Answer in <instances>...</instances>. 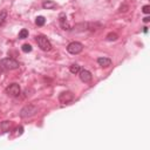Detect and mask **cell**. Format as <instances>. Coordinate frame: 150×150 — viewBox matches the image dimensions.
Listing matches in <instances>:
<instances>
[{"instance_id":"obj_1","label":"cell","mask_w":150,"mask_h":150,"mask_svg":"<svg viewBox=\"0 0 150 150\" xmlns=\"http://www.w3.org/2000/svg\"><path fill=\"white\" fill-rule=\"evenodd\" d=\"M0 68L5 70H13V69L19 68V62L12 57H6L0 61Z\"/></svg>"},{"instance_id":"obj_2","label":"cell","mask_w":150,"mask_h":150,"mask_svg":"<svg viewBox=\"0 0 150 150\" xmlns=\"http://www.w3.org/2000/svg\"><path fill=\"white\" fill-rule=\"evenodd\" d=\"M38 112V107L34 105V104H27L25 105L21 110H20V116L22 118H26V117H30L33 115H35Z\"/></svg>"},{"instance_id":"obj_3","label":"cell","mask_w":150,"mask_h":150,"mask_svg":"<svg viewBox=\"0 0 150 150\" xmlns=\"http://www.w3.org/2000/svg\"><path fill=\"white\" fill-rule=\"evenodd\" d=\"M36 42H38V46L40 47V49H42L43 52H48L52 49V43L45 35H38Z\"/></svg>"},{"instance_id":"obj_4","label":"cell","mask_w":150,"mask_h":150,"mask_svg":"<svg viewBox=\"0 0 150 150\" xmlns=\"http://www.w3.org/2000/svg\"><path fill=\"white\" fill-rule=\"evenodd\" d=\"M82 49H83V45H82L81 42H77V41L70 42V43L67 46V50H68V53L74 54V55H76V54L81 53V52H82Z\"/></svg>"},{"instance_id":"obj_5","label":"cell","mask_w":150,"mask_h":150,"mask_svg":"<svg viewBox=\"0 0 150 150\" xmlns=\"http://www.w3.org/2000/svg\"><path fill=\"white\" fill-rule=\"evenodd\" d=\"M20 91H21V89H20V86H19L18 83H12V84H9V86L6 88V94H7L8 96H11V97H16V96H19V95H20Z\"/></svg>"},{"instance_id":"obj_6","label":"cell","mask_w":150,"mask_h":150,"mask_svg":"<svg viewBox=\"0 0 150 150\" xmlns=\"http://www.w3.org/2000/svg\"><path fill=\"white\" fill-rule=\"evenodd\" d=\"M74 100V94L71 91H63L59 95V101L62 104H68Z\"/></svg>"},{"instance_id":"obj_7","label":"cell","mask_w":150,"mask_h":150,"mask_svg":"<svg viewBox=\"0 0 150 150\" xmlns=\"http://www.w3.org/2000/svg\"><path fill=\"white\" fill-rule=\"evenodd\" d=\"M79 74H80V80L82 81V82H84V83H88V82H90L91 81V73L89 71V70H87V69H82V70H80L79 71Z\"/></svg>"},{"instance_id":"obj_8","label":"cell","mask_w":150,"mask_h":150,"mask_svg":"<svg viewBox=\"0 0 150 150\" xmlns=\"http://www.w3.org/2000/svg\"><path fill=\"white\" fill-rule=\"evenodd\" d=\"M59 21H60V25H61L62 29H64V30H69L70 29V26H69V23L67 21V18H66V14L64 13H60Z\"/></svg>"},{"instance_id":"obj_9","label":"cell","mask_w":150,"mask_h":150,"mask_svg":"<svg viewBox=\"0 0 150 150\" xmlns=\"http://www.w3.org/2000/svg\"><path fill=\"white\" fill-rule=\"evenodd\" d=\"M97 63L101 66V67H104V68H107V67H109L110 64H111V60L109 59V57H98L97 59Z\"/></svg>"},{"instance_id":"obj_10","label":"cell","mask_w":150,"mask_h":150,"mask_svg":"<svg viewBox=\"0 0 150 150\" xmlns=\"http://www.w3.org/2000/svg\"><path fill=\"white\" fill-rule=\"evenodd\" d=\"M42 7L45 9H54V8L57 7V4L54 2V1H52V0H46V1L42 2Z\"/></svg>"},{"instance_id":"obj_11","label":"cell","mask_w":150,"mask_h":150,"mask_svg":"<svg viewBox=\"0 0 150 150\" xmlns=\"http://www.w3.org/2000/svg\"><path fill=\"white\" fill-rule=\"evenodd\" d=\"M69 70H70L71 74H77V73L81 70V68H80L79 64H71V66L69 67Z\"/></svg>"},{"instance_id":"obj_12","label":"cell","mask_w":150,"mask_h":150,"mask_svg":"<svg viewBox=\"0 0 150 150\" xmlns=\"http://www.w3.org/2000/svg\"><path fill=\"white\" fill-rule=\"evenodd\" d=\"M6 18H7V12L4 9V11H1V12H0V26H2V25L5 23Z\"/></svg>"},{"instance_id":"obj_13","label":"cell","mask_w":150,"mask_h":150,"mask_svg":"<svg viewBox=\"0 0 150 150\" xmlns=\"http://www.w3.org/2000/svg\"><path fill=\"white\" fill-rule=\"evenodd\" d=\"M19 39H26V38H28V30L27 29H21L20 32H19Z\"/></svg>"},{"instance_id":"obj_14","label":"cell","mask_w":150,"mask_h":150,"mask_svg":"<svg viewBox=\"0 0 150 150\" xmlns=\"http://www.w3.org/2000/svg\"><path fill=\"white\" fill-rule=\"evenodd\" d=\"M45 22H46V19H45L43 16H38V18L35 19V23H36L38 26H43Z\"/></svg>"},{"instance_id":"obj_15","label":"cell","mask_w":150,"mask_h":150,"mask_svg":"<svg viewBox=\"0 0 150 150\" xmlns=\"http://www.w3.org/2000/svg\"><path fill=\"white\" fill-rule=\"evenodd\" d=\"M117 34L116 33H109L108 35H107V40L108 41H115V40H117Z\"/></svg>"},{"instance_id":"obj_16","label":"cell","mask_w":150,"mask_h":150,"mask_svg":"<svg viewBox=\"0 0 150 150\" xmlns=\"http://www.w3.org/2000/svg\"><path fill=\"white\" fill-rule=\"evenodd\" d=\"M22 50L25 52V53H29V52H32V46L30 45H28V43H25V45H22Z\"/></svg>"},{"instance_id":"obj_17","label":"cell","mask_w":150,"mask_h":150,"mask_svg":"<svg viewBox=\"0 0 150 150\" xmlns=\"http://www.w3.org/2000/svg\"><path fill=\"white\" fill-rule=\"evenodd\" d=\"M142 11H143V13H145V14H149V13H150V6H149V5H145V6H143Z\"/></svg>"},{"instance_id":"obj_18","label":"cell","mask_w":150,"mask_h":150,"mask_svg":"<svg viewBox=\"0 0 150 150\" xmlns=\"http://www.w3.org/2000/svg\"><path fill=\"white\" fill-rule=\"evenodd\" d=\"M16 131H18V132H16L18 135H21V134L23 132V128H22V127H19V128L16 129Z\"/></svg>"},{"instance_id":"obj_19","label":"cell","mask_w":150,"mask_h":150,"mask_svg":"<svg viewBox=\"0 0 150 150\" xmlns=\"http://www.w3.org/2000/svg\"><path fill=\"white\" fill-rule=\"evenodd\" d=\"M143 21H144V22H149V21H150V18H149V16H145V18L143 19Z\"/></svg>"}]
</instances>
